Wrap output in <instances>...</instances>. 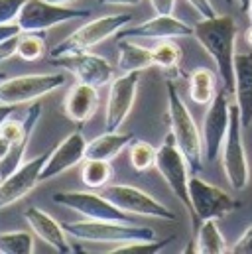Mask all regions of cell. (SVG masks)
<instances>
[{
	"mask_svg": "<svg viewBox=\"0 0 252 254\" xmlns=\"http://www.w3.org/2000/svg\"><path fill=\"white\" fill-rule=\"evenodd\" d=\"M111 203H115L119 209H123L128 215H140V217H150V219H164V221H176V213L148 195L146 191L138 190L134 186L126 184H113L105 186L101 191Z\"/></svg>",
	"mask_w": 252,
	"mask_h": 254,
	"instance_id": "11",
	"label": "cell"
},
{
	"mask_svg": "<svg viewBox=\"0 0 252 254\" xmlns=\"http://www.w3.org/2000/svg\"><path fill=\"white\" fill-rule=\"evenodd\" d=\"M20 36H22V34H20ZM20 36H14V38H10V40H6V42H2V44H0V64H2V62H6V60H10L12 56H16V54H18Z\"/></svg>",
	"mask_w": 252,
	"mask_h": 254,
	"instance_id": "34",
	"label": "cell"
},
{
	"mask_svg": "<svg viewBox=\"0 0 252 254\" xmlns=\"http://www.w3.org/2000/svg\"><path fill=\"white\" fill-rule=\"evenodd\" d=\"M189 195H191L197 227L207 219L219 221V219L231 215L233 211L241 209L239 199L231 197L225 190H221L217 186H211L209 182L197 178V174L189 178Z\"/></svg>",
	"mask_w": 252,
	"mask_h": 254,
	"instance_id": "9",
	"label": "cell"
},
{
	"mask_svg": "<svg viewBox=\"0 0 252 254\" xmlns=\"http://www.w3.org/2000/svg\"><path fill=\"white\" fill-rule=\"evenodd\" d=\"M231 125V93L223 87L217 91L215 99L207 105V113L203 119V158L207 162H215L221 156L227 132Z\"/></svg>",
	"mask_w": 252,
	"mask_h": 254,
	"instance_id": "10",
	"label": "cell"
},
{
	"mask_svg": "<svg viewBox=\"0 0 252 254\" xmlns=\"http://www.w3.org/2000/svg\"><path fill=\"white\" fill-rule=\"evenodd\" d=\"M65 85L63 73H28L0 81V105L20 107L50 95Z\"/></svg>",
	"mask_w": 252,
	"mask_h": 254,
	"instance_id": "6",
	"label": "cell"
},
{
	"mask_svg": "<svg viewBox=\"0 0 252 254\" xmlns=\"http://www.w3.org/2000/svg\"><path fill=\"white\" fill-rule=\"evenodd\" d=\"M10 146H12V142L0 134V160H4V158H6V154L10 152Z\"/></svg>",
	"mask_w": 252,
	"mask_h": 254,
	"instance_id": "40",
	"label": "cell"
},
{
	"mask_svg": "<svg viewBox=\"0 0 252 254\" xmlns=\"http://www.w3.org/2000/svg\"><path fill=\"white\" fill-rule=\"evenodd\" d=\"M237 22L233 16L201 18L193 24V38L209 54L217 65V73L223 87L235 95V44H237Z\"/></svg>",
	"mask_w": 252,
	"mask_h": 254,
	"instance_id": "1",
	"label": "cell"
},
{
	"mask_svg": "<svg viewBox=\"0 0 252 254\" xmlns=\"http://www.w3.org/2000/svg\"><path fill=\"white\" fill-rule=\"evenodd\" d=\"M221 158H223V170L229 186L235 191H243L249 186L251 168H249V158L243 144V121L237 105H231V125L221 150Z\"/></svg>",
	"mask_w": 252,
	"mask_h": 254,
	"instance_id": "7",
	"label": "cell"
},
{
	"mask_svg": "<svg viewBox=\"0 0 252 254\" xmlns=\"http://www.w3.org/2000/svg\"><path fill=\"white\" fill-rule=\"evenodd\" d=\"M50 154H40L28 162H24L16 172H12L8 178L0 182V209L20 201L34 190L42 180V170L48 162Z\"/></svg>",
	"mask_w": 252,
	"mask_h": 254,
	"instance_id": "15",
	"label": "cell"
},
{
	"mask_svg": "<svg viewBox=\"0 0 252 254\" xmlns=\"http://www.w3.org/2000/svg\"><path fill=\"white\" fill-rule=\"evenodd\" d=\"M42 117V105L38 103H32V107H28L26 115H24V134L12 142L10 146V152L6 154L4 160H0V182L4 178H8L12 172H16L20 166H22V160H24V154L30 146V140H32V134H34V128L36 123L40 121Z\"/></svg>",
	"mask_w": 252,
	"mask_h": 254,
	"instance_id": "21",
	"label": "cell"
},
{
	"mask_svg": "<svg viewBox=\"0 0 252 254\" xmlns=\"http://www.w3.org/2000/svg\"><path fill=\"white\" fill-rule=\"evenodd\" d=\"M195 253L199 254H227L229 247L217 227L215 219H207L199 225L195 235Z\"/></svg>",
	"mask_w": 252,
	"mask_h": 254,
	"instance_id": "25",
	"label": "cell"
},
{
	"mask_svg": "<svg viewBox=\"0 0 252 254\" xmlns=\"http://www.w3.org/2000/svg\"><path fill=\"white\" fill-rule=\"evenodd\" d=\"M156 14H174L176 0H150Z\"/></svg>",
	"mask_w": 252,
	"mask_h": 254,
	"instance_id": "37",
	"label": "cell"
},
{
	"mask_svg": "<svg viewBox=\"0 0 252 254\" xmlns=\"http://www.w3.org/2000/svg\"><path fill=\"white\" fill-rule=\"evenodd\" d=\"M2 79H6V73H0V81H2Z\"/></svg>",
	"mask_w": 252,
	"mask_h": 254,
	"instance_id": "45",
	"label": "cell"
},
{
	"mask_svg": "<svg viewBox=\"0 0 252 254\" xmlns=\"http://www.w3.org/2000/svg\"><path fill=\"white\" fill-rule=\"evenodd\" d=\"M188 2L195 8V12H197L201 18H213V16H217V12H215L211 0H188Z\"/></svg>",
	"mask_w": 252,
	"mask_h": 254,
	"instance_id": "36",
	"label": "cell"
},
{
	"mask_svg": "<svg viewBox=\"0 0 252 254\" xmlns=\"http://www.w3.org/2000/svg\"><path fill=\"white\" fill-rule=\"evenodd\" d=\"M91 10L67 8L63 4H54L48 0H26L16 22L22 26L24 32H46L58 24L73 22L89 18Z\"/></svg>",
	"mask_w": 252,
	"mask_h": 254,
	"instance_id": "8",
	"label": "cell"
},
{
	"mask_svg": "<svg viewBox=\"0 0 252 254\" xmlns=\"http://www.w3.org/2000/svg\"><path fill=\"white\" fill-rule=\"evenodd\" d=\"M182 48L174 42V40H158V44L152 48V58H154V65L166 69V71H180V64H182Z\"/></svg>",
	"mask_w": 252,
	"mask_h": 254,
	"instance_id": "27",
	"label": "cell"
},
{
	"mask_svg": "<svg viewBox=\"0 0 252 254\" xmlns=\"http://www.w3.org/2000/svg\"><path fill=\"white\" fill-rule=\"evenodd\" d=\"M52 201L75 211L77 215L85 219H97V221H123L132 223L123 209H119L115 203H111L103 193H91V191H60L52 195Z\"/></svg>",
	"mask_w": 252,
	"mask_h": 254,
	"instance_id": "12",
	"label": "cell"
},
{
	"mask_svg": "<svg viewBox=\"0 0 252 254\" xmlns=\"http://www.w3.org/2000/svg\"><path fill=\"white\" fill-rule=\"evenodd\" d=\"M239 2V6H241V10H245V12H249V8H251V2L252 0H237Z\"/></svg>",
	"mask_w": 252,
	"mask_h": 254,
	"instance_id": "41",
	"label": "cell"
},
{
	"mask_svg": "<svg viewBox=\"0 0 252 254\" xmlns=\"http://www.w3.org/2000/svg\"><path fill=\"white\" fill-rule=\"evenodd\" d=\"M235 97L243 128L252 127V52L235 56Z\"/></svg>",
	"mask_w": 252,
	"mask_h": 254,
	"instance_id": "20",
	"label": "cell"
},
{
	"mask_svg": "<svg viewBox=\"0 0 252 254\" xmlns=\"http://www.w3.org/2000/svg\"><path fill=\"white\" fill-rule=\"evenodd\" d=\"M128 156H130V164L132 168L142 174V172H148L152 168H156V158H158V148H154L150 142L146 140H132L130 144V150H128Z\"/></svg>",
	"mask_w": 252,
	"mask_h": 254,
	"instance_id": "29",
	"label": "cell"
},
{
	"mask_svg": "<svg viewBox=\"0 0 252 254\" xmlns=\"http://www.w3.org/2000/svg\"><path fill=\"white\" fill-rule=\"evenodd\" d=\"M154 65L152 50L130 44L128 40H119V67L123 73H140Z\"/></svg>",
	"mask_w": 252,
	"mask_h": 254,
	"instance_id": "23",
	"label": "cell"
},
{
	"mask_svg": "<svg viewBox=\"0 0 252 254\" xmlns=\"http://www.w3.org/2000/svg\"><path fill=\"white\" fill-rule=\"evenodd\" d=\"M113 178V166L107 160H85L81 170V182L89 190H103Z\"/></svg>",
	"mask_w": 252,
	"mask_h": 254,
	"instance_id": "26",
	"label": "cell"
},
{
	"mask_svg": "<svg viewBox=\"0 0 252 254\" xmlns=\"http://www.w3.org/2000/svg\"><path fill=\"white\" fill-rule=\"evenodd\" d=\"M24 2L26 0H0V24L16 20Z\"/></svg>",
	"mask_w": 252,
	"mask_h": 254,
	"instance_id": "32",
	"label": "cell"
},
{
	"mask_svg": "<svg viewBox=\"0 0 252 254\" xmlns=\"http://www.w3.org/2000/svg\"><path fill=\"white\" fill-rule=\"evenodd\" d=\"M176 237H168L164 241H128L123 245H117L107 254H156L166 249Z\"/></svg>",
	"mask_w": 252,
	"mask_h": 254,
	"instance_id": "31",
	"label": "cell"
},
{
	"mask_svg": "<svg viewBox=\"0 0 252 254\" xmlns=\"http://www.w3.org/2000/svg\"><path fill=\"white\" fill-rule=\"evenodd\" d=\"M247 40H249V44L252 46V26H251V30H249V34H247Z\"/></svg>",
	"mask_w": 252,
	"mask_h": 254,
	"instance_id": "43",
	"label": "cell"
},
{
	"mask_svg": "<svg viewBox=\"0 0 252 254\" xmlns=\"http://www.w3.org/2000/svg\"><path fill=\"white\" fill-rule=\"evenodd\" d=\"M48 2H54V4H63V6H67V4H71V2H75V0H48Z\"/></svg>",
	"mask_w": 252,
	"mask_h": 254,
	"instance_id": "42",
	"label": "cell"
},
{
	"mask_svg": "<svg viewBox=\"0 0 252 254\" xmlns=\"http://www.w3.org/2000/svg\"><path fill=\"white\" fill-rule=\"evenodd\" d=\"M134 140L132 132H109L105 130V134L97 136L95 140H91L87 144V158L85 160H107L113 162L126 146H130Z\"/></svg>",
	"mask_w": 252,
	"mask_h": 254,
	"instance_id": "22",
	"label": "cell"
},
{
	"mask_svg": "<svg viewBox=\"0 0 252 254\" xmlns=\"http://www.w3.org/2000/svg\"><path fill=\"white\" fill-rule=\"evenodd\" d=\"M227 2H231V0H227Z\"/></svg>",
	"mask_w": 252,
	"mask_h": 254,
	"instance_id": "46",
	"label": "cell"
},
{
	"mask_svg": "<svg viewBox=\"0 0 252 254\" xmlns=\"http://www.w3.org/2000/svg\"><path fill=\"white\" fill-rule=\"evenodd\" d=\"M87 140L83 136V132H71L67 138H63L62 142L50 152V158L42 170L40 180L42 182H52L58 176H62L63 172L71 170L73 166L85 162L87 158Z\"/></svg>",
	"mask_w": 252,
	"mask_h": 254,
	"instance_id": "17",
	"label": "cell"
},
{
	"mask_svg": "<svg viewBox=\"0 0 252 254\" xmlns=\"http://www.w3.org/2000/svg\"><path fill=\"white\" fill-rule=\"evenodd\" d=\"M168 89V119H170V132L176 136L180 150L184 152L189 168L193 174L201 172L203 166V136L193 121L189 109L186 107L176 83L172 79L166 81Z\"/></svg>",
	"mask_w": 252,
	"mask_h": 254,
	"instance_id": "2",
	"label": "cell"
},
{
	"mask_svg": "<svg viewBox=\"0 0 252 254\" xmlns=\"http://www.w3.org/2000/svg\"><path fill=\"white\" fill-rule=\"evenodd\" d=\"M20 34H24V30H22V26L16 20L0 24V44L10 40V38H14V36H20Z\"/></svg>",
	"mask_w": 252,
	"mask_h": 254,
	"instance_id": "35",
	"label": "cell"
},
{
	"mask_svg": "<svg viewBox=\"0 0 252 254\" xmlns=\"http://www.w3.org/2000/svg\"><path fill=\"white\" fill-rule=\"evenodd\" d=\"M140 83V73H123L121 77L113 79L109 101H107V115H105V130L117 132L125 125L126 117L132 111L136 101V91Z\"/></svg>",
	"mask_w": 252,
	"mask_h": 254,
	"instance_id": "14",
	"label": "cell"
},
{
	"mask_svg": "<svg viewBox=\"0 0 252 254\" xmlns=\"http://www.w3.org/2000/svg\"><path fill=\"white\" fill-rule=\"evenodd\" d=\"M24 219H26V223L30 225V229H32L44 243H48L52 249H56L58 253H62V254L77 253V251L67 243L63 225H60V223H58L50 213H46L44 209H40V207H30V209L24 211Z\"/></svg>",
	"mask_w": 252,
	"mask_h": 254,
	"instance_id": "18",
	"label": "cell"
},
{
	"mask_svg": "<svg viewBox=\"0 0 252 254\" xmlns=\"http://www.w3.org/2000/svg\"><path fill=\"white\" fill-rule=\"evenodd\" d=\"M130 22H132V14H109V16L95 18V20L87 22L85 26H81L79 30H75L73 34H69L62 44H58L52 50L50 58H60V56L77 54V52H89L91 48L99 46L101 42L109 40L111 36H117Z\"/></svg>",
	"mask_w": 252,
	"mask_h": 254,
	"instance_id": "5",
	"label": "cell"
},
{
	"mask_svg": "<svg viewBox=\"0 0 252 254\" xmlns=\"http://www.w3.org/2000/svg\"><path fill=\"white\" fill-rule=\"evenodd\" d=\"M50 64L62 67L63 71H69L71 75H75L77 81L93 85L97 89L113 83V65L103 56L91 52H77V54L52 58Z\"/></svg>",
	"mask_w": 252,
	"mask_h": 254,
	"instance_id": "13",
	"label": "cell"
},
{
	"mask_svg": "<svg viewBox=\"0 0 252 254\" xmlns=\"http://www.w3.org/2000/svg\"><path fill=\"white\" fill-rule=\"evenodd\" d=\"M65 233L87 243H109L123 245L128 241H156V231L150 227L123 223V221H97L83 219L73 223H62Z\"/></svg>",
	"mask_w": 252,
	"mask_h": 254,
	"instance_id": "3",
	"label": "cell"
},
{
	"mask_svg": "<svg viewBox=\"0 0 252 254\" xmlns=\"http://www.w3.org/2000/svg\"><path fill=\"white\" fill-rule=\"evenodd\" d=\"M97 109H99V91H97V87L81 83V81H77L69 89L65 101H63L65 117L71 123H77V125H85L87 121H91V117L97 113Z\"/></svg>",
	"mask_w": 252,
	"mask_h": 254,
	"instance_id": "19",
	"label": "cell"
},
{
	"mask_svg": "<svg viewBox=\"0 0 252 254\" xmlns=\"http://www.w3.org/2000/svg\"><path fill=\"white\" fill-rule=\"evenodd\" d=\"M215 73L207 67H197L189 73V99L195 105L207 107L215 99Z\"/></svg>",
	"mask_w": 252,
	"mask_h": 254,
	"instance_id": "24",
	"label": "cell"
},
{
	"mask_svg": "<svg viewBox=\"0 0 252 254\" xmlns=\"http://www.w3.org/2000/svg\"><path fill=\"white\" fill-rule=\"evenodd\" d=\"M249 18H251V22H252V2H251V8H249Z\"/></svg>",
	"mask_w": 252,
	"mask_h": 254,
	"instance_id": "44",
	"label": "cell"
},
{
	"mask_svg": "<svg viewBox=\"0 0 252 254\" xmlns=\"http://www.w3.org/2000/svg\"><path fill=\"white\" fill-rule=\"evenodd\" d=\"M99 4H119V6H138L142 0H97Z\"/></svg>",
	"mask_w": 252,
	"mask_h": 254,
	"instance_id": "39",
	"label": "cell"
},
{
	"mask_svg": "<svg viewBox=\"0 0 252 254\" xmlns=\"http://www.w3.org/2000/svg\"><path fill=\"white\" fill-rule=\"evenodd\" d=\"M48 46H46V36L44 32H24L20 36L18 44V58L22 62H38L46 56Z\"/></svg>",
	"mask_w": 252,
	"mask_h": 254,
	"instance_id": "28",
	"label": "cell"
},
{
	"mask_svg": "<svg viewBox=\"0 0 252 254\" xmlns=\"http://www.w3.org/2000/svg\"><path fill=\"white\" fill-rule=\"evenodd\" d=\"M231 254H252V223L249 225V229L243 233V237L229 249Z\"/></svg>",
	"mask_w": 252,
	"mask_h": 254,
	"instance_id": "33",
	"label": "cell"
},
{
	"mask_svg": "<svg viewBox=\"0 0 252 254\" xmlns=\"http://www.w3.org/2000/svg\"><path fill=\"white\" fill-rule=\"evenodd\" d=\"M193 36V26L184 20L176 18L174 14H156L154 18L138 24V26H125L117 38H146V40H174V38H189Z\"/></svg>",
	"mask_w": 252,
	"mask_h": 254,
	"instance_id": "16",
	"label": "cell"
},
{
	"mask_svg": "<svg viewBox=\"0 0 252 254\" xmlns=\"http://www.w3.org/2000/svg\"><path fill=\"white\" fill-rule=\"evenodd\" d=\"M156 170L160 172V176L166 180V184L170 186L172 193L184 203L186 211L191 217V229L193 235H197V219H195V211H193V203H191V195H189V168L188 160L184 156V152L180 150L176 136L170 132L162 146L158 148V158H156Z\"/></svg>",
	"mask_w": 252,
	"mask_h": 254,
	"instance_id": "4",
	"label": "cell"
},
{
	"mask_svg": "<svg viewBox=\"0 0 252 254\" xmlns=\"http://www.w3.org/2000/svg\"><path fill=\"white\" fill-rule=\"evenodd\" d=\"M0 254H34V239L26 231L0 233Z\"/></svg>",
	"mask_w": 252,
	"mask_h": 254,
	"instance_id": "30",
	"label": "cell"
},
{
	"mask_svg": "<svg viewBox=\"0 0 252 254\" xmlns=\"http://www.w3.org/2000/svg\"><path fill=\"white\" fill-rule=\"evenodd\" d=\"M14 111H16V107H12V105H0V127L14 115Z\"/></svg>",
	"mask_w": 252,
	"mask_h": 254,
	"instance_id": "38",
	"label": "cell"
}]
</instances>
